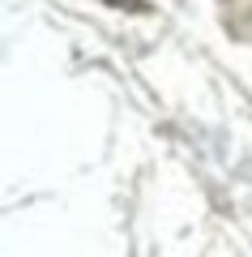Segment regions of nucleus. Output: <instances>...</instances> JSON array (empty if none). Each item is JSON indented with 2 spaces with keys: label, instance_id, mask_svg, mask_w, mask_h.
<instances>
[{
  "label": "nucleus",
  "instance_id": "1",
  "mask_svg": "<svg viewBox=\"0 0 252 257\" xmlns=\"http://www.w3.org/2000/svg\"><path fill=\"white\" fill-rule=\"evenodd\" d=\"M111 9H128V13H145L150 9V5H145V0H107Z\"/></svg>",
  "mask_w": 252,
  "mask_h": 257
}]
</instances>
